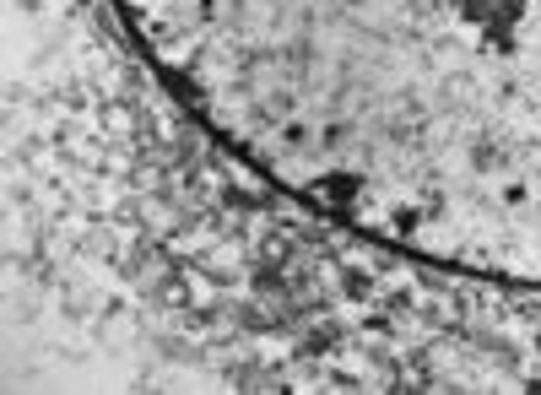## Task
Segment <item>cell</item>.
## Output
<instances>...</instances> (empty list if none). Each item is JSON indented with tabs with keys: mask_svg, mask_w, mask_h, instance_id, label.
Segmentation results:
<instances>
[{
	"mask_svg": "<svg viewBox=\"0 0 541 395\" xmlns=\"http://www.w3.org/2000/svg\"><path fill=\"white\" fill-rule=\"evenodd\" d=\"M184 109L309 212L541 282V0H120Z\"/></svg>",
	"mask_w": 541,
	"mask_h": 395,
	"instance_id": "1",
	"label": "cell"
}]
</instances>
